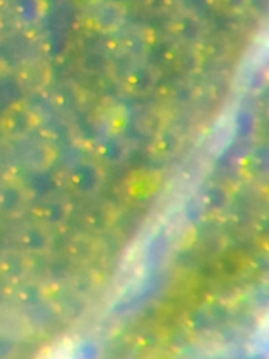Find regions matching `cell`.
<instances>
[{
  "mask_svg": "<svg viewBox=\"0 0 269 359\" xmlns=\"http://www.w3.org/2000/svg\"><path fill=\"white\" fill-rule=\"evenodd\" d=\"M102 0H79V3L82 4L84 6H90V7H92V6L97 5V4L101 3Z\"/></svg>",
  "mask_w": 269,
  "mask_h": 359,
  "instance_id": "cell-3",
  "label": "cell"
},
{
  "mask_svg": "<svg viewBox=\"0 0 269 359\" xmlns=\"http://www.w3.org/2000/svg\"><path fill=\"white\" fill-rule=\"evenodd\" d=\"M92 29L99 32H111L116 30L123 22L125 10L121 4L111 1L92 6Z\"/></svg>",
  "mask_w": 269,
  "mask_h": 359,
  "instance_id": "cell-1",
  "label": "cell"
},
{
  "mask_svg": "<svg viewBox=\"0 0 269 359\" xmlns=\"http://www.w3.org/2000/svg\"><path fill=\"white\" fill-rule=\"evenodd\" d=\"M248 3V0H212L210 5L214 6L216 11L222 13L235 14L243 11Z\"/></svg>",
  "mask_w": 269,
  "mask_h": 359,
  "instance_id": "cell-2",
  "label": "cell"
}]
</instances>
